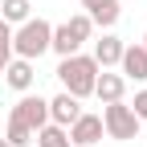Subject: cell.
Returning a JSON list of instances; mask_svg holds the SVG:
<instances>
[{"mask_svg": "<svg viewBox=\"0 0 147 147\" xmlns=\"http://www.w3.org/2000/svg\"><path fill=\"white\" fill-rule=\"evenodd\" d=\"M78 115H82V98L65 94V90H61L57 98H49V123H53V127H69Z\"/></svg>", "mask_w": 147, "mask_h": 147, "instance_id": "10", "label": "cell"}, {"mask_svg": "<svg viewBox=\"0 0 147 147\" xmlns=\"http://www.w3.org/2000/svg\"><path fill=\"white\" fill-rule=\"evenodd\" d=\"M0 74H4V61H0Z\"/></svg>", "mask_w": 147, "mask_h": 147, "instance_id": "20", "label": "cell"}, {"mask_svg": "<svg viewBox=\"0 0 147 147\" xmlns=\"http://www.w3.org/2000/svg\"><path fill=\"white\" fill-rule=\"evenodd\" d=\"M123 94H127V78H123V74L98 69V78H94V98L106 106V102H123Z\"/></svg>", "mask_w": 147, "mask_h": 147, "instance_id": "8", "label": "cell"}, {"mask_svg": "<svg viewBox=\"0 0 147 147\" xmlns=\"http://www.w3.org/2000/svg\"><path fill=\"white\" fill-rule=\"evenodd\" d=\"M131 110H135V119H139V123H147V90H139V94H135Z\"/></svg>", "mask_w": 147, "mask_h": 147, "instance_id": "17", "label": "cell"}, {"mask_svg": "<svg viewBox=\"0 0 147 147\" xmlns=\"http://www.w3.org/2000/svg\"><path fill=\"white\" fill-rule=\"evenodd\" d=\"M65 131H69V143H74V147H94V143L106 135V131H102V115H86V110L65 127Z\"/></svg>", "mask_w": 147, "mask_h": 147, "instance_id": "6", "label": "cell"}, {"mask_svg": "<svg viewBox=\"0 0 147 147\" xmlns=\"http://www.w3.org/2000/svg\"><path fill=\"white\" fill-rule=\"evenodd\" d=\"M33 16V0H4L0 4V21H8V25H25Z\"/></svg>", "mask_w": 147, "mask_h": 147, "instance_id": "14", "label": "cell"}, {"mask_svg": "<svg viewBox=\"0 0 147 147\" xmlns=\"http://www.w3.org/2000/svg\"><path fill=\"white\" fill-rule=\"evenodd\" d=\"M119 69H123L127 82H147V49L143 45H123Z\"/></svg>", "mask_w": 147, "mask_h": 147, "instance_id": "9", "label": "cell"}, {"mask_svg": "<svg viewBox=\"0 0 147 147\" xmlns=\"http://www.w3.org/2000/svg\"><path fill=\"white\" fill-rule=\"evenodd\" d=\"M16 94H29L33 90V82H37V69H33V61H25V57H8L4 61V74H0Z\"/></svg>", "mask_w": 147, "mask_h": 147, "instance_id": "7", "label": "cell"}, {"mask_svg": "<svg viewBox=\"0 0 147 147\" xmlns=\"http://www.w3.org/2000/svg\"><path fill=\"white\" fill-rule=\"evenodd\" d=\"M90 33H94V21H90L86 12L69 16V21L53 25V37H49V49L57 53V57H69V53H78L82 41H90Z\"/></svg>", "mask_w": 147, "mask_h": 147, "instance_id": "3", "label": "cell"}, {"mask_svg": "<svg viewBox=\"0 0 147 147\" xmlns=\"http://www.w3.org/2000/svg\"><path fill=\"white\" fill-rule=\"evenodd\" d=\"M143 49H147V33H143Z\"/></svg>", "mask_w": 147, "mask_h": 147, "instance_id": "19", "label": "cell"}, {"mask_svg": "<svg viewBox=\"0 0 147 147\" xmlns=\"http://www.w3.org/2000/svg\"><path fill=\"white\" fill-rule=\"evenodd\" d=\"M102 131L110 139H119V143H131L139 135V119H135V110L127 102H106L102 106Z\"/></svg>", "mask_w": 147, "mask_h": 147, "instance_id": "4", "label": "cell"}, {"mask_svg": "<svg viewBox=\"0 0 147 147\" xmlns=\"http://www.w3.org/2000/svg\"><path fill=\"white\" fill-rule=\"evenodd\" d=\"M57 78H61L65 94L90 98L94 94V78H98V61L90 57V53H69V57H61V65H57Z\"/></svg>", "mask_w": 147, "mask_h": 147, "instance_id": "1", "label": "cell"}, {"mask_svg": "<svg viewBox=\"0 0 147 147\" xmlns=\"http://www.w3.org/2000/svg\"><path fill=\"white\" fill-rule=\"evenodd\" d=\"M12 115H16V119H21L29 131L37 135V131L49 123V98H41V94H21V102L12 106Z\"/></svg>", "mask_w": 147, "mask_h": 147, "instance_id": "5", "label": "cell"}, {"mask_svg": "<svg viewBox=\"0 0 147 147\" xmlns=\"http://www.w3.org/2000/svg\"><path fill=\"white\" fill-rule=\"evenodd\" d=\"M0 147H8V139H0Z\"/></svg>", "mask_w": 147, "mask_h": 147, "instance_id": "18", "label": "cell"}, {"mask_svg": "<svg viewBox=\"0 0 147 147\" xmlns=\"http://www.w3.org/2000/svg\"><path fill=\"white\" fill-rule=\"evenodd\" d=\"M90 57L98 61V69H110V65H119V57H123V41L115 33H102V41H94V53Z\"/></svg>", "mask_w": 147, "mask_h": 147, "instance_id": "12", "label": "cell"}, {"mask_svg": "<svg viewBox=\"0 0 147 147\" xmlns=\"http://www.w3.org/2000/svg\"><path fill=\"white\" fill-rule=\"evenodd\" d=\"M49 37H53V25L45 16H29L21 29H12V53L25 61H37L41 53H49Z\"/></svg>", "mask_w": 147, "mask_h": 147, "instance_id": "2", "label": "cell"}, {"mask_svg": "<svg viewBox=\"0 0 147 147\" xmlns=\"http://www.w3.org/2000/svg\"><path fill=\"white\" fill-rule=\"evenodd\" d=\"M4 139H8V147H25V143H33V131H29L16 115H8V131H4Z\"/></svg>", "mask_w": 147, "mask_h": 147, "instance_id": "15", "label": "cell"}, {"mask_svg": "<svg viewBox=\"0 0 147 147\" xmlns=\"http://www.w3.org/2000/svg\"><path fill=\"white\" fill-rule=\"evenodd\" d=\"M33 143L37 147H74L69 143V131H65V127H53V123H45L41 131L33 135Z\"/></svg>", "mask_w": 147, "mask_h": 147, "instance_id": "13", "label": "cell"}, {"mask_svg": "<svg viewBox=\"0 0 147 147\" xmlns=\"http://www.w3.org/2000/svg\"><path fill=\"white\" fill-rule=\"evenodd\" d=\"M8 57H12V25L0 21V61H8Z\"/></svg>", "mask_w": 147, "mask_h": 147, "instance_id": "16", "label": "cell"}, {"mask_svg": "<svg viewBox=\"0 0 147 147\" xmlns=\"http://www.w3.org/2000/svg\"><path fill=\"white\" fill-rule=\"evenodd\" d=\"M123 0H82V8H86V16L94 25H102V29H115L119 25V16H123Z\"/></svg>", "mask_w": 147, "mask_h": 147, "instance_id": "11", "label": "cell"}]
</instances>
